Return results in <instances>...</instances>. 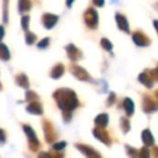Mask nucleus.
Returning <instances> with one entry per match:
<instances>
[{"instance_id": "obj_1", "label": "nucleus", "mask_w": 158, "mask_h": 158, "mask_svg": "<svg viewBox=\"0 0 158 158\" xmlns=\"http://www.w3.org/2000/svg\"><path fill=\"white\" fill-rule=\"evenodd\" d=\"M53 98L55 99L57 103V106L62 110H68L72 112L75 108L79 106V101L77 99L76 93L70 89H59L53 93Z\"/></svg>"}, {"instance_id": "obj_2", "label": "nucleus", "mask_w": 158, "mask_h": 158, "mask_svg": "<svg viewBox=\"0 0 158 158\" xmlns=\"http://www.w3.org/2000/svg\"><path fill=\"white\" fill-rule=\"evenodd\" d=\"M23 130H24L25 134H26V136H27V140H28L29 148L33 152L38 151L40 147V142H39V140H38L34 129L28 125H23Z\"/></svg>"}, {"instance_id": "obj_3", "label": "nucleus", "mask_w": 158, "mask_h": 158, "mask_svg": "<svg viewBox=\"0 0 158 158\" xmlns=\"http://www.w3.org/2000/svg\"><path fill=\"white\" fill-rule=\"evenodd\" d=\"M85 23L86 25L91 29H95L98 27V24H99V14L95 11L93 8H89L87 9V11L85 12Z\"/></svg>"}, {"instance_id": "obj_4", "label": "nucleus", "mask_w": 158, "mask_h": 158, "mask_svg": "<svg viewBox=\"0 0 158 158\" xmlns=\"http://www.w3.org/2000/svg\"><path fill=\"white\" fill-rule=\"evenodd\" d=\"M142 108L145 113L149 114V113H153L155 110H158V103L155 100L152 99L149 95L145 94L143 97V101H142Z\"/></svg>"}, {"instance_id": "obj_5", "label": "nucleus", "mask_w": 158, "mask_h": 158, "mask_svg": "<svg viewBox=\"0 0 158 158\" xmlns=\"http://www.w3.org/2000/svg\"><path fill=\"white\" fill-rule=\"evenodd\" d=\"M44 125H42V127H44V138H46L47 142L48 143H52L54 142L55 140H56V133H55V130L54 128H53V126L51 125L50 121L48 120H44Z\"/></svg>"}, {"instance_id": "obj_6", "label": "nucleus", "mask_w": 158, "mask_h": 158, "mask_svg": "<svg viewBox=\"0 0 158 158\" xmlns=\"http://www.w3.org/2000/svg\"><path fill=\"white\" fill-rule=\"evenodd\" d=\"M70 70H72V74L74 75L77 79L81 80V81H90L91 80L90 75L87 73V70L85 69V68L80 67V66L73 65L72 67H70Z\"/></svg>"}, {"instance_id": "obj_7", "label": "nucleus", "mask_w": 158, "mask_h": 158, "mask_svg": "<svg viewBox=\"0 0 158 158\" xmlns=\"http://www.w3.org/2000/svg\"><path fill=\"white\" fill-rule=\"evenodd\" d=\"M92 132H93V135H94L99 141H101L102 143L108 145V146L112 144V140H110V134L104 130V128L98 127V128H95V129H93Z\"/></svg>"}, {"instance_id": "obj_8", "label": "nucleus", "mask_w": 158, "mask_h": 158, "mask_svg": "<svg viewBox=\"0 0 158 158\" xmlns=\"http://www.w3.org/2000/svg\"><path fill=\"white\" fill-rule=\"evenodd\" d=\"M65 50H66V52H67V55H68V57H69L70 61L77 62L82 57L81 51L79 50L75 44H68V46H66Z\"/></svg>"}, {"instance_id": "obj_9", "label": "nucleus", "mask_w": 158, "mask_h": 158, "mask_svg": "<svg viewBox=\"0 0 158 158\" xmlns=\"http://www.w3.org/2000/svg\"><path fill=\"white\" fill-rule=\"evenodd\" d=\"M57 21H59V16L55 14L44 13L42 15V24H44V28L47 29H52L57 23Z\"/></svg>"}, {"instance_id": "obj_10", "label": "nucleus", "mask_w": 158, "mask_h": 158, "mask_svg": "<svg viewBox=\"0 0 158 158\" xmlns=\"http://www.w3.org/2000/svg\"><path fill=\"white\" fill-rule=\"evenodd\" d=\"M132 40L133 42L139 47H147L151 44V40L147 38V36L145 34L141 33V31H135L132 35Z\"/></svg>"}, {"instance_id": "obj_11", "label": "nucleus", "mask_w": 158, "mask_h": 158, "mask_svg": "<svg viewBox=\"0 0 158 158\" xmlns=\"http://www.w3.org/2000/svg\"><path fill=\"white\" fill-rule=\"evenodd\" d=\"M115 19H116V23H117V26L120 31H125L126 34H129L130 33V28H129V23H128L127 19H126L125 15L120 13H117L115 15Z\"/></svg>"}, {"instance_id": "obj_12", "label": "nucleus", "mask_w": 158, "mask_h": 158, "mask_svg": "<svg viewBox=\"0 0 158 158\" xmlns=\"http://www.w3.org/2000/svg\"><path fill=\"white\" fill-rule=\"evenodd\" d=\"M75 146L77 147V148L79 149V152H81L82 154H84L86 157H100V154L98 153V152H95L94 149L92 148V147L88 146V145H85V144H76Z\"/></svg>"}, {"instance_id": "obj_13", "label": "nucleus", "mask_w": 158, "mask_h": 158, "mask_svg": "<svg viewBox=\"0 0 158 158\" xmlns=\"http://www.w3.org/2000/svg\"><path fill=\"white\" fill-rule=\"evenodd\" d=\"M26 110L29 113V114H33V115H42L44 114L42 105L37 101H31V103L26 106Z\"/></svg>"}, {"instance_id": "obj_14", "label": "nucleus", "mask_w": 158, "mask_h": 158, "mask_svg": "<svg viewBox=\"0 0 158 158\" xmlns=\"http://www.w3.org/2000/svg\"><path fill=\"white\" fill-rule=\"evenodd\" d=\"M139 81L144 85L146 88H152L154 86V79L151 75V72H143L139 76Z\"/></svg>"}, {"instance_id": "obj_15", "label": "nucleus", "mask_w": 158, "mask_h": 158, "mask_svg": "<svg viewBox=\"0 0 158 158\" xmlns=\"http://www.w3.org/2000/svg\"><path fill=\"white\" fill-rule=\"evenodd\" d=\"M142 141L145 144V146H152L154 145V136L151 133V130L145 129L142 131Z\"/></svg>"}, {"instance_id": "obj_16", "label": "nucleus", "mask_w": 158, "mask_h": 158, "mask_svg": "<svg viewBox=\"0 0 158 158\" xmlns=\"http://www.w3.org/2000/svg\"><path fill=\"white\" fill-rule=\"evenodd\" d=\"M108 115L107 114H100L99 116L95 117L94 119V123L97 125V127H100V128H105L107 127L108 125Z\"/></svg>"}, {"instance_id": "obj_17", "label": "nucleus", "mask_w": 158, "mask_h": 158, "mask_svg": "<svg viewBox=\"0 0 158 158\" xmlns=\"http://www.w3.org/2000/svg\"><path fill=\"white\" fill-rule=\"evenodd\" d=\"M15 82L18 86L21 87V88H24V89L29 88V80L25 74L18 75V76L15 77Z\"/></svg>"}, {"instance_id": "obj_18", "label": "nucleus", "mask_w": 158, "mask_h": 158, "mask_svg": "<svg viewBox=\"0 0 158 158\" xmlns=\"http://www.w3.org/2000/svg\"><path fill=\"white\" fill-rule=\"evenodd\" d=\"M123 110L125 112L127 113L128 116H132L134 113V103L129 99V98H126L123 102Z\"/></svg>"}, {"instance_id": "obj_19", "label": "nucleus", "mask_w": 158, "mask_h": 158, "mask_svg": "<svg viewBox=\"0 0 158 158\" xmlns=\"http://www.w3.org/2000/svg\"><path fill=\"white\" fill-rule=\"evenodd\" d=\"M63 74H64V66L62 64H57V65H55L52 68L50 75L53 79H59L63 76Z\"/></svg>"}, {"instance_id": "obj_20", "label": "nucleus", "mask_w": 158, "mask_h": 158, "mask_svg": "<svg viewBox=\"0 0 158 158\" xmlns=\"http://www.w3.org/2000/svg\"><path fill=\"white\" fill-rule=\"evenodd\" d=\"M10 57H11V54H10V51L8 49V47L5 44L0 42V60L7 62L10 60Z\"/></svg>"}, {"instance_id": "obj_21", "label": "nucleus", "mask_w": 158, "mask_h": 158, "mask_svg": "<svg viewBox=\"0 0 158 158\" xmlns=\"http://www.w3.org/2000/svg\"><path fill=\"white\" fill-rule=\"evenodd\" d=\"M31 9V0H19V12L25 13Z\"/></svg>"}, {"instance_id": "obj_22", "label": "nucleus", "mask_w": 158, "mask_h": 158, "mask_svg": "<svg viewBox=\"0 0 158 158\" xmlns=\"http://www.w3.org/2000/svg\"><path fill=\"white\" fill-rule=\"evenodd\" d=\"M3 23L7 24L9 22V0H3Z\"/></svg>"}, {"instance_id": "obj_23", "label": "nucleus", "mask_w": 158, "mask_h": 158, "mask_svg": "<svg viewBox=\"0 0 158 158\" xmlns=\"http://www.w3.org/2000/svg\"><path fill=\"white\" fill-rule=\"evenodd\" d=\"M120 128L123 130V133H128V131L130 130V123L129 119L126 117H121L120 118Z\"/></svg>"}, {"instance_id": "obj_24", "label": "nucleus", "mask_w": 158, "mask_h": 158, "mask_svg": "<svg viewBox=\"0 0 158 158\" xmlns=\"http://www.w3.org/2000/svg\"><path fill=\"white\" fill-rule=\"evenodd\" d=\"M36 39H37V36H36L34 33H31V31H27L26 35H25V41H26V44H28V46L33 44L34 42L36 41Z\"/></svg>"}, {"instance_id": "obj_25", "label": "nucleus", "mask_w": 158, "mask_h": 158, "mask_svg": "<svg viewBox=\"0 0 158 158\" xmlns=\"http://www.w3.org/2000/svg\"><path fill=\"white\" fill-rule=\"evenodd\" d=\"M101 46L104 50L106 51H112L113 50V44L107 38H102L101 39Z\"/></svg>"}, {"instance_id": "obj_26", "label": "nucleus", "mask_w": 158, "mask_h": 158, "mask_svg": "<svg viewBox=\"0 0 158 158\" xmlns=\"http://www.w3.org/2000/svg\"><path fill=\"white\" fill-rule=\"evenodd\" d=\"M25 100H26L27 102H31V101H36V100L38 99V95L36 92H34V91H31V90H27L26 92V95H25Z\"/></svg>"}, {"instance_id": "obj_27", "label": "nucleus", "mask_w": 158, "mask_h": 158, "mask_svg": "<svg viewBox=\"0 0 158 158\" xmlns=\"http://www.w3.org/2000/svg\"><path fill=\"white\" fill-rule=\"evenodd\" d=\"M29 16L28 15H24L21 20V25H22V28L24 29L25 31H28V26H29Z\"/></svg>"}, {"instance_id": "obj_28", "label": "nucleus", "mask_w": 158, "mask_h": 158, "mask_svg": "<svg viewBox=\"0 0 158 158\" xmlns=\"http://www.w3.org/2000/svg\"><path fill=\"white\" fill-rule=\"evenodd\" d=\"M126 149H127V154L131 157H138L139 156V152L135 148L129 146V145H126Z\"/></svg>"}, {"instance_id": "obj_29", "label": "nucleus", "mask_w": 158, "mask_h": 158, "mask_svg": "<svg viewBox=\"0 0 158 158\" xmlns=\"http://www.w3.org/2000/svg\"><path fill=\"white\" fill-rule=\"evenodd\" d=\"M49 44H50V38H44L42 40H40L39 42H38V44H37V47L39 49H46L47 47L49 46Z\"/></svg>"}, {"instance_id": "obj_30", "label": "nucleus", "mask_w": 158, "mask_h": 158, "mask_svg": "<svg viewBox=\"0 0 158 158\" xmlns=\"http://www.w3.org/2000/svg\"><path fill=\"white\" fill-rule=\"evenodd\" d=\"M65 146H66V142H59V143H55L54 145L52 146V148H53V151H62V149H64L65 148Z\"/></svg>"}, {"instance_id": "obj_31", "label": "nucleus", "mask_w": 158, "mask_h": 158, "mask_svg": "<svg viewBox=\"0 0 158 158\" xmlns=\"http://www.w3.org/2000/svg\"><path fill=\"white\" fill-rule=\"evenodd\" d=\"M149 155H151V152H149V149L147 147H142L140 149V152H139L140 157H149Z\"/></svg>"}, {"instance_id": "obj_32", "label": "nucleus", "mask_w": 158, "mask_h": 158, "mask_svg": "<svg viewBox=\"0 0 158 158\" xmlns=\"http://www.w3.org/2000/svg\"><path fill=\"white\" fill-rule=\"evenodd\" d=\"M115 101H116V94H115L114 92H110V97H108V99H107V102H106V104H107L108 106H110V105H113V104L115 103Z\"/></svg>"}, {"instance_id": "obj_33", "label": "nucleus", "mask_w": 158, "mask_h": 158, "mask_svg": "<svg viewBox=\"0 0 158 158\" xmlns=\"http://www.w3.org/2000/svg\"><path fill=\"white\" fill-rule=\"evenodd\" d=\"M7 141V133L3 129H0V145H3Z\"/></svg>"}, {"instance_id": "obj_34", "label": "nucleus", "mask_w": 158, "mask_h": 158, "mask_svg": "<svg viewBox=\"0 0 158 158\" xmlns=\"http://www.w3.org/2000/svg\"><path fill=\"white\" fill-rule=\"evenodd\" d=\"M63 118H64V120H65L66 123H68V121L70 120V118H72V112H68V110H64V113H63Z\"/></svg>"}, {"instance_id": "obj_35", "label": "nucleus", "mask_w": 158, "mask_h": 158, "mask_svg": "<svg viewBox=\"0 0 158 158\" xmlns=\"http://www.w3.org/2000/svg\"><path fill=\"white\" fill-rule=\"evenodd\" d=\"M151 75H152V77H153L154 80L158 81V67H156V68H154L153 70H151Z\"/></svg>"}, {"instance_id": "obj_36", "label": "nucleus", "mask_w": 158, "mask_h": 158, "mask_svg": "<svg viewBox=\"0 0 158 158\" xmlns=\"http://www.w3.org/2000/svg\"><path fill=\"white\" fill-rule=\"evenodd\" d=\"M92 2L94 3V6H97V7L101 8L104 6V2H105V0H92Z\"/></svg>"}, {"instance_id": "obj_37", "label": "nucleus", "mask_w": 158, "mask_h": 158, "mask_svg": "<svg viewBox=\"0 0 158 158\" xmlns=\"http://www.w3.org/2000/svg\"><path fill=\"white\" fill-rule=\"evenodd\" d=\"M5 27L2 26V25H0V42H1V40L3 39V37H5Z\"/></svg>"}, {"instance_id": "obj_38", "label": "nucleus", "mask_w": 158, "mask_h": 158, "mask_svg": "<svg viewBox=\"0 0 158 158\" xmlns=\"http://www.w3.org/2000/svg\"><path fill=\"white\" fill-rule=\"evenodd\" d=\"M75 0H66V6H67L68 8H70L73 6V2H74Z\"/></svg>"}, {"instance_id": "obj_39", "label": "nucleus", "mask_w": 158, "mask_h": 158, "mask_svg": "<svg viewBox=\"0 0 158 158\" xmlns=\"http://www.w3.org/2000/svg\"><path fill=\"white\" fill-rule=\"evenodd\" d=\"M153 154H154V156L155 157H158V147H154L153 148Z\"/></svg>"}, {"instance_id": "obj_40", "label": "nucleus", "mask_w": 158, "mask_h": 158, "mask_svg": "<svg viewBox=\"0 0 158 158\" xmlns=\"http://www.w3.org/2000/svg\"><path fill=\"white\" fill-rule=\"evenodd\" d=\"M154 26H155L156 31H157V34H158V21H154Z\"/></svg>"}, {"instance_id": "obj_41", "label": "nucleus", "mask_w": 158, "mask_h": 158, "mask_svg": "<svg viewBox=\"0 0 158 158\" xmlns=\"http://www.w3.org/2000/svg\"><path fill=\"white\" fill-rule=\"evenodd\" d=\"M155 97H156V99L158 100V90H157V91H156V92H155Z\"/></svg>"}]
</instances>
